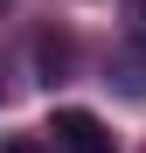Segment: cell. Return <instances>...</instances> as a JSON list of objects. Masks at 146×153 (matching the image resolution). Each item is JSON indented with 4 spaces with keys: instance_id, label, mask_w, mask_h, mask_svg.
<instances>
[{
    "instance_id": "8992f818",
    "label": "cell",
    "mask_w": 146,
    "mask_h": 153,
    "mask_svg": "<svg viewBox=\"0 0 146 153\" xmlns=\"http://www.w3.org/2000/svg\"><path fill=\"white\" fill-rule=\"evenodd\" d=\"M0 7H7V0H0Z\"/></svg>"
},
{
    "instance_id": "277c9868",
    "label": "cell",
    "mask_w": 146,
    "mask_h": 153,
    "mask_svg": "<svg viewBox=\"0 0 146 153\" xmlns=\"http://www.w3.org/2000/svg\"><path fill=\"white\" fill-rule=\"evenodd\" d=\"M125 35H132V49L146 56V0H125Z\"/></svg>"
},
{
    "instance_id": "6da1fadb",
    "label": "cell",
    "mask_w": 146,
    "mask_h": 153,
    "mask_svg": "<svg viewBox=\"0 0 146 153\" xmlns=\"http://www.w3.org/2000/svg\"><path fill=\"white\" fill-rule=\"evenodd\" d=\"M49 132H56V153H118L111 132H104L90 111H77V105H63L56 118H49Z\"/></svg>"
},
{
    "instance_id": "5b68a950",
    "label": "cell",
    "mask_w": 146,
    "mask_h": 153,
    "mask_svg": "<svg viewBox=\"0 0 146 153\" xmlns=\"http://www.w3.org/2000/svg\"><path fill=\"white\" fill-rule=\"evenodd\" d=\"M0 153H56V146H49V139H35V132H21V139H7Z\"/></svg>"
},
{
    "instance_id": "7a4b0ae2",
    "label": "cell",
    "mask_w": 146,
    "mask_h": 153,
    "mask_svg": "<svg viewBox=\"0 0 146 153\" xmlns=\"http://www.w3.org/2000/svg\"><path fill=\"white\" fill-rule=\"evenodd\" d=\"M35 63H42V84H63L70 63H77V49H70L63 35H35Z\"/></svg>"
},
{
    "instance_id": "3957f363",
    "label": "cell",
    "mask_w": 146,
    "mask_h": 153,
    "mask_svg": "<svg viewBox=\"0 0 146 153\" xmlns=\"http://www.w3.org/2000/svg\"><path fill=\"white\" fill-rule=\"evenodd\" d=\"M111 84L125 91V97H146V63H132V56H125V63H111Z\"/></svg>"
}]
</instances>
